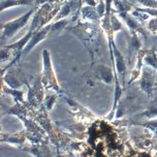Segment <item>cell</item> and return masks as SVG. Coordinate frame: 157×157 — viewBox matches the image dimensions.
<instances>
[{
    "mask_svg": "<svg viewBox=\"0 0 157 157\" xmlns=\"http://www.w3.org/2000/svg\"><path fill=\"white\" fill-rule=\"evenodd\" d=\"M129 33V32H128ZM142 36L136 32L130 33V35H127L128 40V65L133 67L134 63H136V57L139 52L143 49L142 48Z\"/></svg>",
    "mask_w": 157,
    "mask_h": 157,
    "instance_id": "cell-7",
    "label": "cell"
},
{
    "mask_svg": "<svg viewBox=\"0 0 157 157\" xmlns=\"http://www.w3.org/2000/svg\"><path fill=\"white\" fill-rule=\"evenodd\" d=\"M134 7L143 8H157V0H128Z\"/></svg>",
    "mask_w": 157,
    "mask_h": 157,
    "instance_id": "cell-18",
    "label": "cell"
},
{
    "mask_svg": "<svg viewBox=\"0 0 157 157\" xmlns=\"http://www.w3.org/2000/svg\"><path fill=\"white\" fill-rule=\"evenodd\" d=\"M41 56H43V74H41L40 81L44 90L53 92L58 95L63 94V91L61 90L54 68H53L51 54L48 50H44Z\"/></svg>",
    "mask_w": 157,
    "mask_h": 157,
    "instance_id": "cell-3",
    "label": "cell"
},
{
    "mask_svg": "<svg viewBox=\"0 0 157 157\" xmlns=\"http://www.w3.org/2000/svg\"><path fill=\"white\" fill-rule=\"evenodd\" d=\"M41 157H50V152L47 149H44L41 152Z\"/></svg>",
    "mask_w": 157,
    "mask_h": 157,
    "instance_id": "cell-25",
    "label": "cell"
},
{
    "mask_svg": "<svg viewBox=\"0 0 157 157\" xmlns=\"http://www.w3.org/2000/svg\"><path fill=\"white\" fill-rule=\"evenodd\" d=\"M10 58H12V60H13V54H12V52L10 51L8 49H6L5 47L2 46L1 48V63H4L5 61H7Z\"/></svg>",
    "mask_w": 157,
    "mask_h": 157,
    "instance_id": "cell-22",
    "label": "cell"
},
{
    "mask_svg": "<svg viewBox=\"0 0 157 157\" xmlns=\"http://www.w3.org/2000/svg\"><path fill=\"white\" fill-rule=\"evenodd\" d=\"M97 3H98L97 0H83V5H88V6L96 7Z\"/></svg>",
    "mask_w": 157,
    "mask_h": 157,
    "instance_id": "cell-24",
    "label": "cell"
},
{
    "mask_svg": "<svg viewBox=\"0 0 157 157\" xmlns=\"http://www.w3.org/2000/svg\"><path fill=\"white\" fill-rule=\"evenodd\" d=\"M72 23V19L71 18H67V19H62L59 20V21H55L53 22L52 24V28H51V34L52 33H59L61 32L62 30L66 29L67 25Z\"/></svg>",
    "mask_w": 157,
    "mask_h": 157,
    "instance_id": "cell-17",
    "label": "cell"
},
{
    "mask_svg": "<svg viewBox=\"0 0 157 157\" xmlns=\"http://www.w3.org/2000/svg\"><path fill=\"white\" fill-rule=\"evenodd\" d=\"M35 0H1V12L13 6H22V5H33Z\"/></svg>",
    "mask_w": 157,
    "mask_h": 157,
    "instance_id": "cell-15",
    "label": "cell"
},
{
    "mask_svg": "<svg viewBox=\"0 0 157 157\" xmlns=\"http://www.w3.org/2000/svg\"><path fill=\"white\" fill-rule=\"evenodd\" d=\"M35 10H36V8L33 7L32 10H30L29 12H27L26 13L19 17V18L2 24V32H1V36H0L1 40L5 41V40L10 39L17 32L20 31L21 29H23L26 25H28L30 19L34 15Z\"/></svg>",
    "mask_w": 157,
    "mask_h": 157,
    "instance_id": "cell-4",
    "label": "cell"
},
{
    "mask_svg": "<svg viewBox=\"0 0 157 157\" xmlns=\"http://www.w3.org/2000/svg\"><path fill=\"white\" fill-rule=\"evenodd\" d=\"M2 81H3L4 85L12 89H18V90L22 86L28 85L23 74L18 75L15 71H7V74H2Z\"/></svg>",
    "mask_w": 157,
    "mask_h": 157,
    "instance_id": "cell-9",
    "label": "cell"
},
{
    "mask_svg": "<svg viewBox=\"0 0 157 157\" xmlns=\"http://www.w3.org/2000/svg\"><path fill=\"white\" fill-rule=\"evenodd\" d=\"M81 21L83 22H90V23L99 24L101 22V19L99 18L96 10V7L93 6H88V5H83V7L81 8Z\"/></svg>",
    "mask_w": 157,
    "mask_h": 157,
    "instance_id": "cell-10",
    "label": "cell"
},
{
    "mask_svg": "<svg viewBox=\"0 0 157 157\" xmlns=\"http://www.w3.org/2000/svg\"><path fill=\"white\" fill-rule=\"evenodd\" d=\"M146 30L149 32V34L157 35V18L151 17L149 21L146 23Z\"/></svg>",
    "mask_w": 157,
    "mask_h": 157,
    "instance_id": "cell-21",
    "label": "cell"
},
{
    "mask_svg": "<svg viewBox=\"0 0 157 157\" xmlns=\"http://www.w3.org/2000/svg\"><path fill=\"white\" fill-rule=\"evenodd\" d=\"M57 97H58V94L53 93V92H51L50 94L46 95L44 100V105L46 106V109L48 111H51L53 109V106H54L56 100H57Z\"/></svg>",
    "mask_w": 157,
    "mask_h": 157,
    "instance_id": "cell-19",
    "label": "cell"
},
{
    "mask_svg": "<svg viewBox=\"0 0 157 157\" xmlns=\"http://www.w3.org/2000/svg\"><path fill=\"white\" fill-rule=\"evenodd\" d=\"M156 87V71L152 67L144 65L140 78V89L145 93L150 99L154 96V90Z\"/></svg>",
    "mask_w": 157,
    "mask_h": 157,
    "instance_id": "cell-5",
    "label": "cell"
},
{
    "mask_svg": "<svg viewBox=\"0 0 157 157\" xmlns=\"http://www.w3.org/2000/svg\"><path fill=\"white\" fill-rule=\"evenodd\" d=\"M61 5L62 3H47L36 8L34 15L31 18L28 31H35L51 24L57 16Z\"/></svg>",
    "mask_w": 157,
    "mask_h": 157,
    "instance_id": "cell-2",
    "label": "cell"
},
{
    "mask_svg": "<svg viewBox=\"0 0 157 157\" xmlns=\"http://www.w3.org/2000/svg\"><path fill=\"white\" fill-rule=\"evenodd\" d=\"M27 134L23 132H18L13 134H5L1 133V142L2 143H8L16 147H22L25 142H26Z\"/></svg>",
    "mask_w": 157,
    "mask_h": 157,
    "instance_id": "cell-12",
    "label": "cell"
},
{
    "mask_svg": "<svg viewBox=\"0 0 157 157\" xmlns=\"http://www.w3.org/2000/svg\"><path fill=\"white\" fill-rule=\"evenodd\" d=\"M61 0H35L34 2V6L35 8L40 7L41 5L47 4V3H60Z\"/></svg>",
    "mask_w": 157,
    "mask_h": 157,
    "instance_id": "cell-23",
    "label": "cell"
},
{
    "mask_svg": "<svg viewBox=\"0 0 157 157\" xmlns=\"http://www.w3.org/2000/svg\"><path fill=\"white\" fill-rule=\"evenodd\" d=\"M139 124L142 125L143 127L147 128L148 130H150L154 134V136H157V119L148 120V121L145 122H139Z\"/></svg>",
    "mask_w": 157,
    "mask_h": 157,
    "instance_id": "cell-20",
    "label": "cell"
},
{
    "mask_svg": "<svg viewBox=\"0 0 157 157\" xmlns=\"http://www.w3.org/2000/svg\"><path fill=\"white\" fill-rule=\"evenodd\" d=\"M134 8V5L128 0H113L112 2V10L116 13H131Z\"/></svg>",
    "mask_w": 157,
    "mask_h": 157,
    "instance_id": "cell-13",
    "label": "cell"
},
{
    "mask_svg": "<svg viewBox=\"0 0 157 157\" xmlns=\"http://www.w3.org/2000/svg\"><path fill=\"white\" fill-rule=\"evenodd\" d=\"M140 118L141 119H146L148 121V120H154L157 118V98H152V99H150L149 101V105H148L147 108L145 109L144 111L142 112V113L137 114L134 116V119L136 120H139Z\"/></svg>",
    "mask_w": 157,
    "mask_h": 157,
    "instance_id": "cell-11",
    "label": "cell"
},
{
    "mask_svg": "<svg viewBox=\"0 0 157 157\" xmlns=\"http://www.w3.org/2000/svg\"><path fill=\"white\" fill-rule=\"evenodd\" d=\"M144 64L147 66L152 67L153 69L156 71V87H157V53L154 48L148 50L147 54H146L144 58Z\"/></svg>",
    "mask_w": 157,
    "mask_h": 157,
    "instance_id": "cell-16",
    "label": "cell"
},
{
    "mask_svg": "<svg viewBox=\"0 0 157 157\" xmlns=\"http://www.w3.org/2000/svg\"><path fill=\"white\" fill-rule=\"evenodd\" d=\"M99 24L83 22L78 20L77 24L66 28L67 31L80 39L88 51L91 57V67L94 65L98 54H99Z\"/></svg>",
    "mask_w": 157,
    "mask_h": 157,
    "instance_id": "cell-1",
    "label": "cell"
},
{
    "mask_svg": "<svg viewBox=\"0 0 157 157\" xmlns=\"http://www.w3.org/2000/svg\"><path fill=\"white\" fill-rule=\"evenodd\" d=\"M2 92L6 94L12 95L13 100H15V103H25L24 100V95H25V91L23 90H18V89H12L10 87H7L6 85L2 84Z\"/></svg>",
    "mask_w": 157,
    "mask_h": 157,
    "instance_id": "cell-14",
    "label": "cell"
},
{
    "mask_svg": "<svg viewBox=\"0 0 157 157\" xmlns=\"http://www.w3.org/2000/svg\"><path fill=\"white\" fill-rule=\"evenodd\" d=\"M51 28H52V24H49V25H47L46 27L41 28V29L35 30V31L33 32L31 38H30L29 43L24 48L22 56H26L33 48H35L40 41H43L44 39H46L48 36L51 34Z\"/></svg>",
    "mask_w": 157,
    "mask_h": 157,
    "instance_id": "cell-8",
    "label": "cell"
},
{
    "mask_svg": "<svg viewBox=\"0 0 157 157\" xmlns=\"http://www.w3.org/2000/svg\"><path fill=\"white\" fill-rule=\"evenodd\" d=\"M91 78H93L97 82L111 85L115 83L114 68L103 64H97L95 67H91Z\"/></svg>",
    "mask_w": 157,
    "mask_h": 157,
    "instance_id": "cell-6",
    "label": "cell"
}]
</instances>
